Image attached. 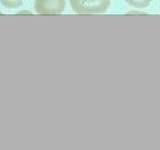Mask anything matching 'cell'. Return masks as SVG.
Listing matches in <instances>:
<instances>
[{"mask_svg": "<svg viewBox=\"0 0 160 150\" xmlns=\"http://www.w3.org/2000/svg\"><path fill=\"white\" fill-rule=\"evenodd\" d=\"M70 3L78 14H96L107 11L111 0H70Z\"/></svg>", "mask_w": 160, "mask_h": 150, "instance_id": "obj_1", "label": "cell"}, {"mask_svg": "<svg viewBox=\"0 0 160 150\" xmlns=\"http://www.w3.org/2000/svg\"><path fill=\"white\" fill-rule=\"evenodd\" d=\"M65 0H35L34 10L43 16L61 14L65 10Z\"/></svg>", "mask_w": 160, "mask_h": 150, "instance_id": "obj_2", "label": "cell"}, {"mask_svg": "<svg viewBox=\"0 0 160 150\" xmlns=\"http://www.w3.org/2000/svg\"><path fill=\"white\" fill-rule=\"evenodd\" d=\"M125 1L129 6H132V7L138 8V9H142V8L148 7L152 0H125Z\"/></svg>", "mask_w": 160, "mask_h": 150, "instance_id": "obj_3", "label": "cell"}, {"mask_svg": "<svg viewBox=\"0 0 160 150\" xmlns=\"http://www.w3.org/2000/svg\"><path fill=\"white\" fill-rule=\"evenodd\" d=\"M0 2L3 7L9 8V9H16L22 5L23 0H0Z\"/></svg>", "mask_w": 160, "mask_h": 150, "instance_id": "obj_4", "label": "cell"}]
</instances>
